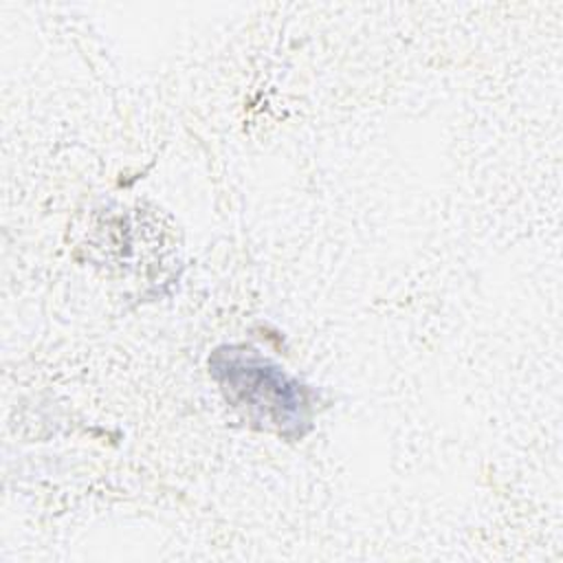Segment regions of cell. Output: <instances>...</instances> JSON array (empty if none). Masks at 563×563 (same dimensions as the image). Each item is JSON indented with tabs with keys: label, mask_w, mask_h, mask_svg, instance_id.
<instances>
[{
	"label": "cell",
	"mask_w": 563,
	"mask_h": 563,
	"mask_svg": "<svg viewBox=\"0 0 563 563\" xmlns=\"http://www.w3.org/2000/svg\"><path fill=\"white\" fill-rule=\"evenodd\" d=\"M211 374L220 383L227 400L246 411L255 422L284 435H301L310 420V405L303 385L286 376L253 350H216Z\"/></svg>",
	"instance_id": "1"
}]
</instances>
